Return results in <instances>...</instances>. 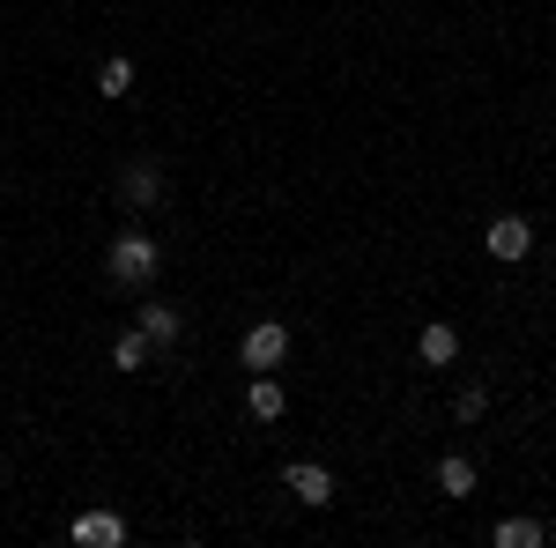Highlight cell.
<instances>
[{
    "instance_id": "1",
    "label": "cell",
    "mask_w": 556,
    "mask_h": 548,
    "mask_svg": "<svg viewBox=\"0 0 556 548\" xmlns=\"http://www.w3.org/2000/svg\"><path fill=\"white\" fill-rule=\"evenodd\" d=\"M104 275H112L119 290H149V282L164 275L156 238H149V230H119V238H112V253H104Z\"/></svg>"
},
{
    "instance_id": "3",
    "label": "cell",
    "mask_w": 556,
    "mask_h": 548,
    "mask_svg": "<svg viewBox=\"0 0 556 548\" xmlns=\"http://www.w3.org/2000/svg\"><path fill=\"white\" fill-rule=\"evenodd\" d=\"M282 482H290V497H298V505H334V474H327V467L319 460H290V474H282Z\"/></svg>"
},
{
    "instance_id": "5",
    "label": "cell",
    "mask_w": 556,
    "mask_h": 548,
    "mask_svg": "<svg viewBox=\"0 0 556 548\" xmlns=\"http://www.w3.org/2000/svg\"><path fill=\"white\" fill-rule=\"evenodd\" d=\"M67 534H75L83 548H119V541H127V519H119V511H83Z\"/></svg>"
},
{
    "instance_id": "6",
    "label": "cell",
    "mask_w": 556,
    "mask_h": 548,
    "mask_svg": "<svg viewBox=\"0 0 556 548\" xmlns=\"http://www.w3.org/2000/svg\"><path fill=\"white\" fill-rule=\"evenodd\" d=\"M482 245H490V259H527V253H534V230H527L519 215H497Z\"/></svg>"
},
{
    "instance_id": "11",
    "label": "cell",
    "mask_w": 556,
    "mask_h": 548,
    "mask_svg": "<svg viewBox=\"0 0 556 548\" xmlns=\"http://www.w3.org/2000/svg\"><path fill=\"white\" fill-rule=\"evenodd\" d=\"M149 356H156V348H149V334H141V327H119V341H112V364H119V371H141Z\"/></svg>"
},
{
    "instance_id": "4",
    "label": "cell",
    "mask_w": 556,
    "mask_h": 548,
    "mask_svg": "<svg viewBox=\"0 0 556 548\" xmlns=\"http://www.w3.org/2000/svg\"><path fill=\"white\" fill-rule=\"evenodd\" d=\"M119 193H127V208H164V170L156 164H127L119 170Z\"/></svg>"
},
{
    "instance_id": "10",
    "label": "cell",
    "mask_w": 556,
    "mask_h": 548,
    "mask_svg": "<svg viewBox=\"0 0 556 548\" xmlns=\"http://www.w3.org/2000/svg\"><path fill=\"white\" fill-rule=\"evenodd\" d=\"M438 489H445V497H475V460L468 453H445V460H438Z\"/></svg>"
},
{
    "instance_id": "15",
    "label": "cell",
    "mask_w": 556,
    "mask_h": 548,
    "mask_svg": "<svg viewBox=\"0 0 556 548\" xmlns=\"http://www.w3.org/2000/svg\"><path fill=\"white\" fill-rule=\"evenodd\" d=\"M549 267H556V253H549Z\"/></svg>"
},
{
    "instance_id": "12",
    "label": "cell",
    "mask_w": 556,
    "mask_h": 548,
    "mask_svg": "<svg viewBox=\"0 0 556 548\" xmlns=\"http://www.w3.org/2000/svg\"><path fill=\"white\" fill-rule=\"evenodd\" d=\"M127 89H134V60H127V52H112V60L97 67V97H127Z\"/></svg>"
},
{
    "instance_id": "2",
    "label": "cell",
    "mask_w": 556,
    "mask_h": 548,
    "mask_svg": "<svg viewBox=\"0 0 556 548\" xmlns=\"http://www.w3.org/2000/svg\"><path fill=\"white\" fill-rule=\"evenodd\" d=\"M282 356H290V327H282V319L245 327V341H238V364H245V371H275Z\"/></svg>"
},
{
    "instance_id": "13",
    "label": "cell",
    "mask_w": 556,
    "mask_h": 548,
    "mask_svg": "<svg viewBox=\"0 0 556 548\" xmlns=\"http://www.w3.org/2000/svg\"><path fill=\"white\" fill-rule=\"evenodd\" d=\"M490 541H497V548H542V519H505Z\"/></svg>"
},
{
    "instance_id": "7",
    "label": "cell",
    "mask_w": 556,
    "mask_h": 548,
    "mask_svg": "<svg viewBox=\"0 0 556 548\" xmlns=\"http://www.w3.org/2000/svg\"><path fill=\"white\" fill-rule=\"evenodd\" d=\"M134 327L149 334V348H178V334H186V319H178L172 304H141V311H134Z\"/></svg>"
},
{
    "instance_id": "9",
    "label": "cell",
    "mask_w": 556,
    "mask_h": 548,
    "mask_svg": "<svg viewBox=\"0 0 556 548\" xmlns=\"http://www.w3.org/2000/svg\"><path fill=\"white\" fill-rule=\"evenodd\" d=\"M245 408H253L260 422H275L282 408H290V393H282V385L267 379V371H253V385H245Z\"/></svg>"
},
{
    "instance_id": "8",
    "label": "cell",
    "mask_w": 556,
    "mask_h": 548,
    "mask_svg": "<svg viewBox=\"0 0 556 548\" xmlns=\"http://www.w3.org/2000/svg\"><path fill=\"white\" fill-rule=\"evenodd\" d=\"M416 356H424L430 371H445V364H453V356H460V334H453V327H445V319H430L424 334H416Z\"/></svg>"
},
{
    "instance_id": "14",
    "label": "cell",
    "mask_w": 556,
    "mask_h": 548,
    "mask_svg": "<svg viewBox=\"0 0 556 548\" xmlns=\"http://www.w3.org/2000/svg\"><path fill=\"white\" fill-rule=\"evenodd\" d=\"M453 408H460V422H475V416H482V408H490V393H482V385H468V393H460Z\"/></svg>"
}]
</instances>
